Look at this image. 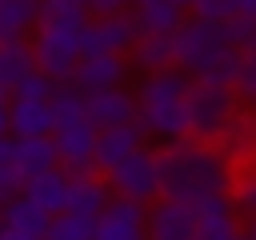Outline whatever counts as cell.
<instances>
[{"mask_svg": "<svg viewBox=\"0 0 256 240\" xmlns=\"http://www.w3.org/2000/svg\"><path fill=\"white\" fill-rule=\"evenodd\" d=\"M156 176H160V196L164 200H180V204H196L204 196H220L232 188V160L216 148V144H200V140H172L156 152Z\"/></svg>", "mask_w": 256, "mask_h": 240, "instance_id": "cell-1", "label": "cell"}, {"mask_svg": "<svg viewBox=\"0 0 256 240\" xmlns=\"http://www.w3.org/2000/svg\"><path fill=\"white\" fill-rule=\"evenodd\" d=\"M244 52L232 48L228 20H200L184 16L180 28L172 32V68H180L188 80L204 84H236Z\"/></svg>", "mask_w": 256, "mask_h": 240, "instance_id": "cell-2", "label": "cell"}, {"mask_svg": "<svg viewBox=\"0 0 256 240\" xmlns=\"http://www.w3.org/2000/svg\"><path fill=\"white\" fill-rule=\"evenodd\" d=\"M188 76L180 68H164V72H148L140 80L136 96V124L144 128V136H156L164 144L184 140L188 136V116H184V100H188Z\"/></svg>", "mask_w": 256, "mask_h": 240, "instance_id": "cell-3", "label": "cell"}, {"mask_svg": "<svg viewBox=\"0 0 256 240\" xmlns=\"http://www.w3.org/2000/svg\"><path fill=\"white\" fill-rule=\"evenodd\" d=\"M184 116H188V140L200 144H220L224 132L236 124L240 116V96L232 84H204L192 80L188 84V100H184Z\"/></svg>", "mask_w": 256, "mask_h": 240, "instance_id": "cell-4", "label": "cell"}, {"mask_svg": "<svg viewBox=\"0 0 256 240\" xmlns=\"http://www.w3.org/2000/svg\"><path fill=\"white\" fill-rule=\"evenodd\" d=\"M28 48H32V64H36V72H44L52 84H68L76 60H80V28L36 24Z\"/></svg>", "mask_w": 256, "mask_h": 240, "instance_id": "cell-5", "label": "cell"}, {"mask_svg": "<svg viewBox=\"0 0 256 240\" xmlns=\"http://www.w3.org/2000/svg\"><path fill=\"white\" fill-rule=\"evenodd\" d=\"M104 184L112 196L120 200H132V204H152L160 196V176H156V152L152 148H136L128 152L120 164H112L104 172Z\"/></svg>", "mask_w": 256, "mask_h": 240, "instance_id": "cell-6", "label": "cell"}, {"mask_svg": "<svg viewBox=\"0 0 256 240\" xmlns=\"http://www.w3.org/2000/svg\"><path fill=\"white\" fill-rule=\"evenodd\" d=\"M140 28L132 12H112V16H88L80 28V56H128L136 44Z\"/></svg>", "mask_w": 256, "mask_h": 240, "instance_id": "cell-7", "label": "cell"}, {"mask_svg": "<svg viewBox=\"0 0 256 240\" xmlns=\"http://www.w3.org/2000/svg\"><path fill=\"white\" fill-rule=\"evenodd\" d=\"M52 148H56L60 172H64L68 180H76V176H92V172H96V164H92L96 128H92L88 120H72V124L52 128Z\"/></svg>", "mask_w": 256, "mask_h": 240, "instance_id": "cell-8", "label": "cell"}, {"mask_svg": "<svg viewBox=\"0 0 256 240\" xmlns=\"http://www.w3.org/2000/svg\"><path fill=\"white\" fill-rule=\"evenodd\" d=\"M196 236V212L192 204L156 196L144 208V240H192Z\"/></svg>", "mask_w": 256, "mask_h": 240, "instance_id": "cell-9", "label": "cell"}, {"mask_svg": "<svg viewBox=\"0 0 256 240\" xmlns=\"http://www.w3.org/2000/svg\"><path fill=\"white\" fill-rule=\"evenodd\" d=\"M192 212H196V236L192 240H232V236L244 232L240 228V212H236V204H232L228 192L196 200Z\"/></svg>", "mask_w": 256, "mask_h": 240, "instance_id": "cell-10", "label": "cell"}, {"mask_svg": "<svg viewBox=\"0 0 256 240\" xmlns=\"http://www.w3.org/2000/svg\"><path fill=\"white\" fill-rule=\"evenodd\" d=\"M84 120L100 132L112 124H128L136 120V96L120 84V88H100V92H84Z\"/></svg>", "mask_w": 256, "mask_h": 240, "instance_id": "cell-11", "label": "cell"}, {"mask_svg": "<svg viewBox=\"0 0 256 240\" xmlns=\"http://www.w3.org/2000/svg\"><path fill=\"white\" fill-rule=\"evenodd\" d=\"M136 148H144V128H140L136 120L100 128V132H96V148H92V164H96V172L104 176L112 164H120V160H124L128 152H136Z\"/></svg>", "mask_w": 256, "mask_h": 240, "instance_id": "cell-12", "label": "cell"}, {"mask_svg": "<svg viewBox=\"0 0 256 240\" xmlns=\"http://www.w3.org/2000/svg\"><path fill=\"white\" fill-rule=\"evenodd\" d=\"M96 240H144V204L112 196L96 216Z\"/></svg>", "mask_w": 256, "mask_h": 240, "instance_id": "cell-13", "label": "cell"}, {"mask_svg": "<svg viewBox=\"0 0 256 240\" xmlns=\"http://www.w3.org/2000/svg\"><path fill=\"white\" fill-rule=\"evenodd\" d=\"M124 76H128L124 56H80L68 84L80 88V92H100V88H120Z\"/></svg>", "mask_w": 256, "mask_h": 240, "instance_id": "cell-14", "label": "cell"}, {"mask_svg": "<svg viewBox=\"0 0 256 240\" xmlns=\"http://www.w3.org/2000/svg\"><path fill=\"white\" fill-rule=\"evenodd\" d=\"M12 168H16L24 180L60 168L56 148H52V136H20V140L12 136Z\"/></svg>", "mask_w": 256, "mask_h": 240, "instance_id": "cell-15", "label": "cell"}, {"mask_svg": "<svg viewBox=\"0 0 256 240\" xmlns=\"http://www.w3.org/2000/svg\"><path fill=\"white\" fill-rule=\"evenodd\" d=\"M52 128L48 100H8V136H52Z\"/></svg>", "mask_w": 256, "mask_h": 240, "instance_id": "cell-16", "label": "cell"}, {"mask_svg": "<svg viewBox=\"0 0 256 240\" xmlns=\"http://www.w3.org/2000/svg\"><path fill=\"white\" fill-rule=\"evenodd\" d=\"M108 200H112V192H108V184H104L100 172H92V176H76V180H68L64 212H76V216H92V220H96V216L108 208Z\"/></svg>", "mask_w": 256, "mask_h": 240, "instance_id": "cell-17", "label": "cell"}, {"mask_svg": "<svg viewBox=\"0 0 256 240\" xmlns=\"http://www.w3.org/2000/svg\"><path fill=\"white\" fill-rule=\"evenodd\" d=\"M0 228L4 232H16V236H28V240H44L48 216L20 192V196H12V200L0 204Z\"/></svg>", "mask_w": 256, "mask_h": 240, "instance_id": "cell-18", "label": "cell"}, {"mask_svg": "<svg viewBox=\"0 0 256 240\" xmlns=\"http://www.w3.org/2000/svg\"><path fill=\"white\" fill-rule=\"evenodd\" d=\"M132 20L140 32H152V36H172L184 20V8H176L172 0H136L132 8Z\"/></svg>", "mask_w": 256, "mask_h": 240, "instance_id": "cell-19", "label": "cell"}, {"mask_svg": "<svg viewBox=\"0 0 256 240\" xmlns=\"http://www.w3.org/2000/svg\"><path fill=\"white\" fill-rule=\"evenodd\" d=\"M24 196H28L44 216H56V212H64V200H68V176H64L60 168L40 172V176L24 180Z\"/></svg>", "mask_w": 256, "mask_h": 240, "instance_id": "cell-20", "label": "cell"}, {"mask_svg": "<svg viewBox=\"0 0 256 240\" xmlns=\"http://www.w3.org/2000/svg\"><path fill=\"white\" fill-rule=\"evenodd\" d=\"M40 0H0V44L28 40L36 32Z\"/></svg>", "mask_w": 256, "mask_h": 240, "instance_id": "cell-21", "label": "cell"}, {"mask_svg": "<svg viewBox=\"0 0 256 240\" xmlns=\"http://www.w3.org/2000/svg\"><path fill=\"white\" fill-rule=\"evenodd\" d=\"M132 64L148 76V72H164L172 68V36H152V32H140L136 44L128 48Z\"/></svg>", "mask_w": 256, "mask_h": 240, "instance_id": "cell-22", "label": "cell"}, {"mask_svg": "<svg viewBox=\"0 0 256 240\" xmlns=\"http://www.w3.org/2000/svg\"><path fill=\"white\" fill-rule=\"evenodd\" d=\"M32 48L28 40H12V44H0V92L8 96L28 72H32Z\"/></svg>", "mask_w": 256, "mask_h": 240, "instance_id": "cell-23", "label": "cell"}, {"mask_svg": "<svg viewBox=\"0 0 256 240\" xmlns=\"http://www.w3.org/2000/svg\"><path fill=\"white\" fill-rule=\"evenodd\" d=\"M36 24H56V28H84L88 24V4L80 0H40Z\"/></svg>", "mask_w": 256, "mask_h": 240, "instance_id": "cell-24", "label": "cell"}, {"mask_svg": "<svg viewBox=\"0 0 256 240\" xmlns=\"http://www.w3.org/2000/svg\"><path fill=\"white\" fill-rule=\"evenodd\" d=\"M44 240H96V220L76 216V212H56V216H48Z\"/></svg>", "mask_w": 256, "mask_h": 240, "instance_id": "cell-25", "label": "cell"}, {"mask_svg": "<svg viewBox=\"0 0 256 240\" xmlns=\"http://www.w3.org/2000/svg\"><path fill=\"white\" fill-rule=\"evenodd\" d=\"M48 112H52L56 128L60 124H72V120H84V92L72 88V84H56L52 96H48Z\"/></svg>", "mask_w": 256, "mask_h": 240, "instance_id": "cell-26", "label": "cell"}, {"mask_svg": "<svg viewBox=\"0 0 256 240\" xmlns=\"http://www.w3.org/2000/svg\"><path fill=\"white\" fill-rule=\"evenodd\" d=\"M228 196H232V204H236V212H240V216L256 220V168H248V172H236V176H232V188H228Z\"/></svg>", "mask_w": 256, "mask_h": 240, "instance_id": "cell-27", "label": "cell"}, {"mask_svg": "<svg viewBox=\"0 0 256 240\" xmlns=\"http://www.w3.org/2000/svg\"><path fill=\"white\" fill-rule=\"evenodd\" d=\"M52 88H56V84H52L44 72H36V68H32V72H28V76L8 92V100H48V96H52Z\"/></svg>", "mask_w": 256, "mask_h": 240, "instance_id": "cell-28", "label": "cell"}, {"mask_svg": "<svg viewBox=\"0 0 256 240\" xmlns=\"http://www.w3.org/2000/svg\"><path fill=\"white\" fill-rule=\"evenodd\" d=\"M236 96H240V104H248V108H256V52H244V60H240V72H236Z\"/></svg>", "mask_w": 256, "mask_h": 240, "instance_id": "cell-29", "label": "cell"}, {"mask_svg": "<svg viewBox=\"0 0 256 240\" xmlns=\"http://www.w3.org/2000/svg\"><path fill=\"white\" fill-rule=\"evenodd\" d=\"M192 16H200V20H232V16H240L236 12V0H192V8H188Z\"/></svg>", "mask_w": 256, "mask_h": 240, "instance_id": "cell-30", "label": "cell"}, {"mask_svg": "<svg viewBox=\"0 0 256 240\" xmlns=\"http://www.w3.org/2000/svg\"><path fill=\"white\" fill-rule=\"evenodd\" d=\"M24 192V176L12 168V164H4L0 168V200H12V196H20Z\"/></svg>", "mask_w": 256, "mask_h": 240, "instance_id": "cell-31", "label": "cell"}, {"mask_svg": "<svg viewBox=\"0 0 256 240\" xmlns=\"http://www.w3.org/2000/svg\"><path fill=\"white\" fill-rule=\"evenodd\" d=\"M12 164V136H0V168Z\"/></svg>", "mask_w": 256, "mask_h": 240, "instance_id": "cell-32", "label": "cell"}, {"mask_svg": "<svg viewBox=\"0 0 256 240\" xmlns=\"http://www.w3.org/2000/svg\"><path fill=\"white\" fill-rule=\"evenodd\" d=\"M236 12L244 20H256V0H236Z\"/></svg>", "mask_w": 256, "mask_h": 240, "instance_id": "cell-33", "label": "cell"}, {"mask_svg": "<svg viewBox=\"0 0 256 240\" xmlns=\"http://www.w3.org/2000/svg\"><path fill=\"white\" fill-rule=\"evenodd\" d=\"M0 136H8V96L0 92Z\"/></svg>", "mask_w": 256, "mask_h": 240, "instance_id": "cell-34", "label": "cell"}, {"mask_svg": "<svg viewBox=\"0 0 256 240\" xmlns=\"http://www.w3.org/2000/svg\"><path fill=\"white\" fill-rule=\"evenodd\" d=\"M0 240H28V236H16V232H4L0 228Z\"/></svg>", "mask_w": 256, "mask_h": 240, "instance_id": "cell-35", "label": "cell"}, {"mask_svg": "<svg viewBox=\"0 0 256 240\" xmlns=\"http://www.w3.org/2000/svg\"><path fill=\"white\" fill-rule=\"evenodd\" d=\"M244 232H248V240H256V220H248V228H244Z\"/></svg>", "mask_w": 256, "mask_h": 240, "instance_id": "cell-36", "label": "cell"}, {"mask_svg": "<svg viewBox=\"0 0 256 240\" xmlns=\"http://www.w3.org/2000/svg\"><path fill=\"white\" fill-rule=\"evenodd\" d=\"M172 4H176V8H184V12L192 8V0H172Z\"/></svg>", "mask_w": 256, "mask_h": 240, "instance_id": "cell-37", "label": "cell"}, {"mask_svg": "<svg viewBox=\"0 0 256 240\" xmlns=\"http://www.w3.org/2000/svg\"><path fill=\"white\" fill-rule=\"evenodd\" d=\"M232 240H248V232H240V236H232Z\"/></svg>", "mask_w": 256, "mask_h": 240, "instance_id": "cell-38", "label": "cell"}, {"mask_svg": "<svg viewBox=\"0 0 256 240\" xmlns=\"http://www.w3.org/2000/svg\"><path fill=\"white\" fill-rule=\"evenodd\" d=\"M124 4H128V8H132V4H136V0H124Z\"/></svg>", "mask_w": 256, "mask_h": 240, "instance_id": "cell-39", "label": "cell"}, {"mask_svg": "<svg viewBox=\"0 0 256 240\" xmlns=\"http://www.w3.org/2000/svg\"><path fill=\"white\" fill-rule=\"evenodd\" d=\"M80 4H88V0H80Z\"/></svg>", "mask_w": 256, "mask_h": 240, "instance_id": "cell-40", "label": "cell"}, {"mask_svg": "<svg viewBox=\"0 0 256 240\" xmlns=\"http://www.w3.org/2000/svg\"><path fill=\"white\" fill-rule=\"evenodd\" d=\"M252 52H256V44H252Z\"/></svg>", "mask_w": 256, "mask_h": 240, "instance_id": "cell-41", "label": "cell"}, {"mask_svg": "<svg viewBox=\"0 0 256 240\" xmlns=\"http://www.w3.org/2000/svg\"><path fill=\"white\" fill-rule=\"evenodd\" d=\"M0 204H4V200H0Z\"/></svg>", "mask_w": 256, "mask_h": 240, "instance_id": "cell-42", "label": "cell"}]
</instances>
